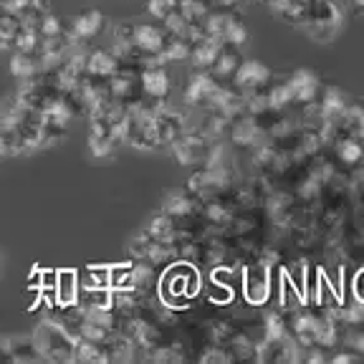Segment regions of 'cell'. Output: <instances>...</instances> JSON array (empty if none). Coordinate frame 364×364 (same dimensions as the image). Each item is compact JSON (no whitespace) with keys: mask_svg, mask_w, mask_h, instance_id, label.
<instances>
[{"mask_svg":"<svg viewBox=\"0 0 364 364\" xmlns=\"http://www.w3.org/2000/svg\"><path fill=\"white\" fill-rule=\"evenodd\" d=\"M147 235L157 243H167L172 238V220L167 215H157L149 220L147 225Z\"/></svg>","mask_w":364,"mask_h":364,"instance_id":"8","label":"cell"},{"mask_svg":"<svg viewBox=\"0 0 364 364\" xmlns=\"http://www.w3.org/2000/svg\"><path fill=\"white\" fill-rule=\"evenodd\" d=\"M6 347H8V362H41V352L36 347L33 334L6 336Z\"/></svg>","mask_w":364,"mask_h":364,"instance_id":"3","label":"cell"},{"mask_svg":"<svg viewBox=\"0 0 364 364\" xmlns=\"http://www.w3.org/2000/svg\"><path fill=\"white\" fill-rule=\"evenodd\" d=\"M0 157H3V149H0Z\"/></svg>","mask_w":364,"mask_h":364,"instance_id":"14","label":"cell"},{"mask_svg":"<svg viewBox=\"0 0 364 364\" xmlns=\"http://www.w3.org/2000/svg\"><path fill=\"white\" fill-rule=\"evenodd\" d=\"M36 347L41 352V359L46 362H74L76 336L53 318H46L33 331Z\"/></svg>","mask_w":364,"mask_h":364,"instance_id":"1","label":"cell"},{"mask_svg":"<svg viewBox=\"0 0 364 364\" xmlns=\"http://www.w3.org/2000/svg\"><path fill=\"white\" fill-rule=\"evenodd\" d=\"M266 76H268V71L256 61H248L238 68V79H240V84H245V86L261 84V81H266Z\"/></svg>","mask_w":364,"mask_h":364,"instance_id":"9","label":"cell"},{"mask_svg":"<svg viewBox=\"0 0 364 364\" xmlns=\"http://www.w3.org/2000/svg\"><path fill=\"white\" fill-rule=\"evenodd\" d=\"M102 13H97V11H89V13H84V16H79L74 21V26H71V38H74V43L76 41H91V38H97V33L102 31Z\"/></svg>","mask_w":364,"mask_h":364,"instance_id":"4","label":"cell"},{"mask_svg":"<svg viewBox=\"0 0 364 364\" xmlns=\"http://www.w3.org/2000/svg\"><path fill=\"white\" fill-rule=\"evenodd\" d=\"M0 271H3V261H0Z\"/></svg>","mask_w":364,"mask_h":364,"instance_id":"13","label":"cell"},{"mask_svg":"<svg viewBox=\"0 0 364 364\" xmlns=\"http://www.w3.org/2000/svg\"><path fill=\"white\" fill-rule=\"evenodd\" d=\"M266 291H268V284H266V273L258 271L256 273H250L248 276V284H245V296H248L253 304H261L263 299H266Z\"/></svg>","mask_w":364,"mask_h":364,"instance_id":"10","label":"cell"},{"mask_svg":"<svg viewBox=\"0 0 364 364\" xmlns=\"http://www.w3.org/2000/svg\"><path fill=\"white\" fill-rule=\"evenodd\" d=\"M177 0H149V13L157 18H167L170 13H175Z\"/></svg>","mask_w":364,"mask_h":364,"instance_id":"11","label":"cell"},{"mask_svg":"<svg viewBox=\"0 0 364 364\" xmlns=\"http://www.w3.org/2000/svg\"><path fill=\"white\" fill-rule=\"evenodd\" d=\"M0 149H3V157H18V154L33 152L28 139L23 136L21 127L8 114H0Z\"/></svg>","mask_w":364,"mask_h":364,"instance_id":"2","label":"cell"},{"mask_svg":"<svg viewBox=\"0 0 364 364\" xmlns=\"http://www.w3.org/2000/svg\"><path fill=\"white\" fill-rule=\"evenodd\" d=\"M339 154L347 162H357L359 157H362V147H359V142H354V139H349V142H344L339 147Z\"/></svg>","mask_w":364,"mask_h":364,"instance_id":"12","label":"cell"},{"mask_svg":"<svg viewBox=\"0 0 364 364\" xmlns=\"http://www.w3.org/2000/svg\"><path fill=\"white\" fill-rule=\"evenodd\" d=\"M142 89L147 91L149 97L162 99L167 94V89H170V79H167L162 68H147L142 76Z\"/></svg>","mask_w":364,"mask_h":364,"instance_id":"6","label":"cell"},{"mask_svg":"<svg viewBox=\"0 0 364 364\" xmlns=\"http://www.w3.org/2000/svg\"><path fill=\"white\" fill-rule=\"evenodd\" d=\"M79 276L76 271H61L56 273V301L61 306H71V304L79 301Z\"/></svg>","mask_w":364,"mask_h":364,"instance_id":"5","label":"cell"},{"mask_svg":"<svg viewBox=\"0 0 364 364\" xmlns=\"http://www.w3.org/2000/svg\"><path fill=\"white\" fill-rule=\"evenodd\" d=\"M289 89H291V97L311 99L314 94H316V89H318V81L314 79V74H309V71H299V74L291 79Z\"/></svg>","mask_w":364,"mask_h":364,"instance_id":"7","label":"cell"}]
</instances>
